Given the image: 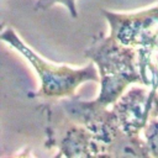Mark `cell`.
<instances>
[{"label": "cell", "instance_id": "obj_1", "mask_svg": "<svg viewBox=\"0 0 158 158\" xmlns=\"http://www.w3.org/2000/svg\"><path fill=\"white\" fill-rule=\"evenodd\" d=\"M84 54L95 63L99 70L100 94L96 100L100 104L112 106L128 85L133 83L144 85L138 69L136 47L125 46L112 36L105 37L100 33L93 38Z\"/></svg>", "mask_w": 158, "mask_h": 158}, {"label": "cell", "instance_id": "obj_2", "mask_svg": "<svg viewBox=\"0 0 158 158\" xmlns=\"http://www.w3.org/2000/svg\"><path fill=\"white\" fill-rule=\"evenodd\" d=\"M1 40L20 52L35 68L41 80L37 96L44 99H62L73 96L75 89L85 81H100V75L95 63L90 62L84 68H70L68 65H54L46 62L33 49H31L11 28L1 32Z\"/></svg>", "mask_w": 158, "mask_h": 158}, {"label": "cell", "instance_id": "obj_3", "mask_svg": "<svg viewBox=\"0 0 158 158\" xmlns=\"http://www.w3.org/2000/svg\"><path fill=\"white\" fill-rule=\"evenodd\" d=\"M59 104L68 118L85 126L105 144L106 152L110 146L126 135L115 111L112 109L109 110V106L100 104L96 99L88 101L73 95L63 99Z\"/></svg>", "mask_w": 158, "mask_h": 158}, {"label": "cell", "instance_id": "obj_4", "mask_svg": "<svg viewBox=\"0 0 158 158\" xmlns=\"http://www.w3.org/2000/svg\"><path fill=\"white\" fill-rule=\"evenodd\" d=\"M156 91L157 89L154 88L147 90L141 86H133L125 91L112 105V110L126 133L138 136L144 130L149 120L151 104Z\"/></svg>", "mask_w": 158, "mask_h": 158}, {"label": "cell", "instance_id": "obj_5", "mask_svg": "<svg viewBox=\"0 0 158 158\" xmlns=\"http://www.w3.org/2000/svg\"><path fill=\"white\" fill-rule=\"evenodd\" d=\"M102 15L110 26V36L125 46L138 47L142 37L158 26V5L135 14L102 10Z\"/></svg>", "mask_w": 158, "mask_h": 158}, {"label": "cell", "instance_id": "obj_6", "mask_svg": "<svg viewBox=\"0 0 158 158\" xmlns=\"http://www.w3.org/2000/svg\"><path fill=\"white\" fill-rule=\"evenodd\" d=\"M68 118V117H67ZM58 142V156L63 157H106V147L85 126L68 118Z\"/></svg>", "mask_w": 158, "mask_h": 158}, {"label": "cell", "instance_id": "obj_7", "mask_svg": "<svg viewBox=\"0 0 158 158\" xmlns=\"http://www.w3.org/2000/svg\"><path fill=\"white\" fill-rule=\"evenodd\" d=\"M158 51V26L147 32L138 44V69L146 86L158 89V65L153 63L154 53Z\"/></svg>", "mask_w": 158, "mask_h": 158}, {"label": "cell", "instance_id": "obj_8", "mask_svg": "<svg viewBox=\"0 0 158 158\" xmlns=\"http://www.w3.org/2000/svg\"><path fill=\"white\" fill-rule=\"evenodd\" d=\"M144 138L148 144L151 157L158 158V117L148 120L144 127Z\"/></svg>", "mask_w": 158, "mask_h": 158}, {"label": "cell", "instance_id": "obj_9", "mask_svg": "<svg viewBox=\"0 0 158 158\" xmlns=\"http://www.w3.org/2000/svg\"><path fill=\"white\" fill-rule=\"evenodd\" d=\"M57 4L64 5L68 9V11L73 19L78 17V10H77L75 0H37L35 4V11H44V10L52 7L53 5H57Z\"/></svg>", "mask_w": 158, "mask_h": 158}, {"label": "cell", "instance_id": "obj_10", "mask_svg": "<svg viewBox=\"0 0 158 158\" xmlns=\"http://www.w3.org/2000/svg\"><path fill=\"white\" fill-rule=\"evenodd\" d=\"M158 117V91L154 93L152 104H151V111H149V118Z\"/></svg>", "mask_w": 158, "mask_h": 158}]
</instances>
